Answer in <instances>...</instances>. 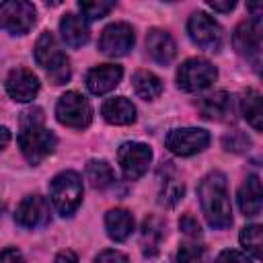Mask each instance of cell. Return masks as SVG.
<instances>
[{
  "label": "cell",
  "mask_w": 263,
  "mask_h": 263,
  "mask_svg": "<svg viewBox=\"0 0 263 263\" xmlns=\"http://www.w3.org/2000/svg\"><path fill=\"white\" fill-rule=\"evenodd\" d=\"M16 140L29 164H39L55 150L58 144V138L43 125V111L39 107H31L21 113V132Z\"/></svg>",
  "instance_id": "cell-1"
},
{
  "label": "cell",
  "mask_w": 263,
  "mask_h": 263,
  "mask_svg": "<svg viewBox=\"0 0 263 263\" xmlns=\"http://www.w3.org/2000/svg\"><path fill=\"white\" fill-rule=\"evenodd\" d=\"M199 203L208 224L216 230H224L232 224V205L228 195L226 177L220 171H214L203 177L199 183Z\"/></svg>",
  "instance_id": "cell-2"
},
{
  "label": "cell",
  "mask_w": 263,
  "mask_h": 263,
  "mask_svg": "<svg viewBox=\"0 0 263 263\" xmlns=\"http://www.w3.org/2000/svg\"><path fill=\"white\" fill-rule=\"evenodd\" d=\"M33 53L35 62L47 72L53 84H64L70 80V60L66 58V53L62 51V47L58 45L55 37L49 31H43L39 35Z\"/></svg>",
  "instance_id": "cell-3"
},
{
  "label": "cell",
  "mask_w": 263,
  "mask_h": 263,
  "mask_svg": "<svg viewBox=\"0 0 263 263\" xmlns=\"http://www.w3.org/2000/svg\"><path fill=\"white\" fill-rule=\"evenodd\" d=\"M49 197L60 216H72L82 201V179L74 171H64L53 177L49 185Z\"/></svg>",
  "instance_id": "cell-4"
},
{
  "label": "cell",
  "mask_w": 263,
  "mask_h": 263,
  "mask_svg": "<svg viewBox=\"0 0 263 263\" xmlns=\"http://www.w3.org/2000/svg\"><path fill=\"white\" fill-rule=\"evenodd\" d=\"M218 78V70L203 58H189L177 70V84L185 92H199Z\"/></svg>",
  "instance_id": "cell-5"
},
{
  "label": "cell",
  "mask_w": 263,
  "mask_h": 263,
  "mask_svg": "<svg viewBox=\"0 0 263 263\" xmlns=\"http://www.w3.org/2000/svg\"><path fill=\"white\" fill-rule=\"evenodd\" d=\"M55 117L60 123L74 127V129H82L90 123L92 119V109L90 103L80 95V92H66L60 97L58 105H55Z\"/></svg>",
  "instance_id": "cell-6"
},
{
  "label": "cell",
  "mask_w": 263,
  "mask_h": 263,
  "mask_svg": "<svg viewBox=\"0 0 263 263\" xmlns=\"http://www.w3.org/2000/svg\"><path fill=\"white\" fill-rule=\"evenodd\" d=\"M37 10L31 2L8 0L0 4V27L12 35H25L35 25Z\"/></svg>",
  "instance_id": "cell-7"
},
{
  "label": "cell",
  "mask_w": 263,
  "mask_h": 263,
  "mask_svg": "<svg viewBox=\"0 0 263 263\" xmlns=\"http://www.w3.org/2000/svg\"><path fill=\"white\" fill-rule=\"evenodd\" d=\"M187 31H189V37L195 45H199L201 49L205 51H218L220 45H222V29L220 25L205 12L197 10L189 16V23H187Z\"/></svg>",
  "instance_id": "cell-8"
},
{
  "label": "cell",
  "mask_w": 263,
  "mask_h": 263,
  "mask_svg": "<svg viewBox=\"0 0 263 263\" xmlns=\"http://www.w3.org/2000/svg\"><path fill=\"white\" fill-rule=\"evenodd\" d=\"M117 160L123 177L127 181H136L148 171V164L152 160V150L142 142H125L117 150Z\"/></svg>",
  "instance_id": "cell-9"
},
{
  "label": "cell",
  "mask_w": 263,
  "mask_h": 263,
  "mask_svg": "<svg viewBox=\"0 0 263 263\" xmlns=\"http://www.w3.org/2000/svg\"><path fill=\"white\" fill-rule=\"evenodd\" d=\"M164 144L177 156H191L208 148L210 134L201 127H179V129L168 132Z\"/></svg>",
  "instance_id": "cell-10"
},
{
  "label": "cell",
  "mask_w": 263,
  "mask_h": 263,
  "mask_svg": "<svg viewBox=\"0 0 263 263\" xmlns=\"http://www.w3.org/2000/svg\"><path fill=\"white\" fill-rule=\"evenodd\" d=\"M134 29L127 23H111L109 27L103 29L101 39H99V49L105 55L111 58H119L125 55L132 47H134Z\"/></svg>",
  "instance_id": "cell-11"
},
{
  "label": "cell",
  "mask_w": 263,
  "mask_h": 263,
  "mask_svg": "<svg viewBox=\"0 0 263 263\" xmlns=\"http://www.w3.org/2000/svg\"><path fill=\"white\" fill-rule=\"evenodd\" d=\"M232 43H234V49L242 58L253 60L257 68L259 53H261V18H251L240 23L232 35Z\"/></svg>",
  "instance_id": "cell-12"
},
{
  "label": "cell",
  "mask_w": 263,
  "mask_h": 263,
  "mask_svg": "<svg viewBox=\"0 0 263 263\" xmlns=\"http://www.w3.org/2000/svg\"><path fill=\"white\" fill-rule=\"evenodd\" d=\"M14 220L23 228H39V226L47 224V220H49V203H47V199L41 197V195L25 197L18 203L16 212H14Z\"/></svg>",
  "instance_id": "cell-13"
},
{
  "label": "cell",
  "mask_w": 263,
  "mask_h": 263,
  "mask_svg": "<svg viewBox=\"0 0 263 263\" xmlns=\"http://www.w3.org/2000/svg\"><path fill=\"white\" fill-rule=\"evenodd\" d=\"M6 90L14 101L29 103L39 92V78L27 68H16L6 78Z\"/></svg>",
  "instance_id": "cell-14"
},
{
  "label": "cell",
  "mask_w": 263,
  "mask_h": 263,
  "mask_svg": "<svg viewBox=\"0 0 263 263\" xmlns=\"http://www.w3.org/2000/svg\"><path fill=\"white\" fill-rule=\"evenodd\" d=\"M123 76V70L121 66L117 64H101L97 68H92L88 74H86V86L92 95H105L109 90H113L119 80Z\"/></svg>",
  "instance_id": "cell-15"
},
{
  "label": "cell",
  "mask_w": 263,
  "mask_h": 263,
  "mask_svg": "<svg viewBox=\"0 0 263 263\" xmlns=\"http://www.w3.org/2000/svg\"><path fill=\"white\" fill-rule=\"evenodd\" d=\"M146 49L152 55V60L162 64V66L171 64L175 53H177V45H175L173 37L162 29H152L146 35Z\"/></svg>",
  "instance_id": "cell-16"
},
{
  "label": "cell",
  "mask_w": 263,
  "mask_h": 263,
  "mask_svg": "<svg viewBox=\"0 0 263 263\" xmlns=\"http://www.w3.org/2000/svg\"><path fill=\"white\" fill-rule=\"evenodd\" d=\"M101 115L107 123L129 125V123L136 121V107L125 97H113V99H107L101 105Z\"/></svg>",
  "instance_id": "cell-17"
},
{
  "label": "cell",
  "mask_w": 263,
  "mask_h": 263,
  "mask_svg": "<svg viewBox=\"0 0 263 263\" xmlns=\"http://www.w3.org/2000/svg\"><path fill=\"white\" fill-rule=\"evenodd\" d=\"M60 33H62V39L66 41V45H70V47H82L90 37L84 16H78L74 12L64 14V18L60 21Z\"/></svg>",
  "instance_id": "cell-18"
},
{
  "label": "cell",
  "mask_w": 263,
  "mask_h": 263,
  "mask_svg": "<svg viewBox=\"0 0 263 263\" xmlns=\"http://www.w3.org/2000/svg\"><path fill=\"white\" fill-rule=\"evenodd\" d=\"M238 208L249 218L261 214V181L257 175L247 177V181L238 189Z\"/></svg>",
  "instance_id": "cell-19"
},
{
  "label": "cell",
  "mask_w": 263,
  "mask_h": 263,
  "mask_svg": "<svg viewBox=\"0 0 263 263\" xmlns=\"http://www.w3.org/2000/svg\"><path fill=\"white\" fill-rule=\"evenodd\" d=\"M197 107H199V113L205 119L222 121V119H226L232 113V99H230L228 92L218 90V92H212V95L203 97Z\"/></svg>",
  "instance_id": "cell-20"
},
{
  "label": "cell",
  "mask_w": 263,
  "mask_h": 263,
  "mask_svg": "<svg viewBox=\"0 0 263 263\" xmlns=\"http://www.w3.org/2000/svg\"><path fill=\"white\" fill-rule=\"evenodd\" d=\"M105 228H107V234L115 242H121L134 230V216L127 210H123V208L109 210L107 216H105Z\"/></svg>",
  "instance_id": "cell-21"
},
{
  "label": "cell",
  "mask_w": 263,
  "mask_h": 263,
  "mask_svg": "<svg viewBox=\"0 0 263 263\" xmlns=\"http://www.w3.org/2000/svg\"><path fill=\"white\" fill-rule=\"evenodd\" d=\"M164 236V222L156 216H148L142 224V232H140V245H142V253L146 257H154L158 253L160 240Z\"/></svg>",
  "instance_id": "cell-22"
},
{
  "label": "cell",
  "mask_w": 263,
  "mask_h": 263,
  "mask_svg": "<svg viewBox=\"0 0 263 263\" xmlns=\"http://www.w3.org/2000/svg\"><path fill=\"white\" fill-rule=\"evenodd\" d=\"M132 82H134L136 95L140 99H144V101H152V99H156L162 92V80L156 74L148 72V70H138L134 74Z\"/></svg>",
  "instance_id": "cell-23"
},
{
  "label": "cell",
  "mask_w": 263,
  "mask_h": 263,
  "mask_svg": "<svg viewBox=\"0 0 263 263\" xmlns=\"http://www.w3.org/2000/svg\"><path fill=\"white\" fill-rule=\"evenodd\" d=\"M240 109H242V115L245 119L257 129L261 132V117H263V109H261V95L253 88L245 90L242 92V99H240Z\"/></svg>",
  "instance_id": "cell-24"
},
{
  "label": "cell",
  "mask_w": 263,
  "mask_h": 263,
  "mask_svg": "<svg viewBox=\"0 0 263 263\" xmlns=\"http://www.w3.org/2000/svg\"><path fill=\"white\" fill-rule=\"evenodd\" d=\"M86 179L95 189H105L113 183V168L105 160H90L86 164Z\"/></svg>",
  "instance_id": "cell-25"
},
{
  "label": "cell",
  "mask_w": 263,
  "mask_h": 263,
  "mask_svg": "<svg viewBox=\"0 0 263 263\" xmlns=\"http://www.w3.org/2000/svg\"><path fill=\"white\" fill-rule=\"evenodd\" d=\"M240 245L253 259H261V226L251 224L240 230Z\"/></svg>",
  "instance_id": "cell-26"
},
{
  "label": "cell",
  "mask_w": 263,
  "mask_h": 263,
  "mask_svg": "<svg viewBox=\"0 0 263 263\" xmlns=\"http://www.w3.org/2000/svg\"><path fill=\"white\" fill-rule=\"evenodd\" d=\"M78 8H80V12L86 16V18H90V21H97V18H103L105 14H109L113 8H115V2H107V0H80L78 2Z\"/></svg>",
  "instance_id": "cell-27"
},
{
  "label": "cell",
  "mask_w": 263,
  "mask_h": 263,
  "mask_svg": "<svg viewBox=\"0 0 263 263\" xmlns=\"http://www.w3.org/2000/svg\"><path fill=\"white\" fill-rule=\"evenodd\" d=\"M183 193H185L183 183H179L177 179L168 177L164 181V185H162V191H160V203L166 205V208H173V205L179 203V199L183 197Z\"/></svg>",
  "instance_id": "cell-28"
},
{
  "label": "cell",
  "mask_w": 263,
  "mask_h": 263,
  "mask_svg": "<svg viewBox=\"0 0 263 263\" xmlns=\"http://www.w3.org/2000/svg\"><path fill=\"white\" fill-rule=\"evenodd\" d=\"M177 259H179V263H203L205 251H203L201 245L189 240V242H183V245L179 247Z\"/></svg>",
  "instance_id": "cell-29"
},
{
  "label": "cell",
  "mask_w": 263,
  "mask_h": 263,
  "mask_svg": "<svg viewBox=\"0 0 263 263\" xmlns=\"http://www.w3.org/2000/svg\"><path fill=\"white\" fill-rule=\"evenodd\" d=\"M222 142H224V148H226V150H232V152H242L245 148L251 146V140H249L242 132H238V129L226 134Z\"/></svg>",
  "instance_id": "cell-30"
},
{
  "label": "cell",
  "mask_w": 263,
  "mask_h": 263,
  "mask_svg": "<svg viewBox=\"0 0 263 263\" xmlns=\"http://www.w3.org/2000/svg\"><path fill=\"white\" fill-rule=\"evenodd\" d=\"M179 226H181V230H183L187 236H191V238H199V236H201L199 222H197L191 214H185V216L179 220Z\"/></svg>",
  "instance_id": "cell-31"
},
{
  "label": "cell",
  "mask_w": 263,
  "mask_h": 263,
  "mask_svg": "<svg viewBox=\"0 0 263 263\" xmlns=\"http://www.w3.org/2000/svg\"><path fill=\"white\" fill-rule=\"evenodd\" d=\"M214 263H251V259L240 253V251H232V249H226L218 255V259Z\"/></svg>",
  "instance_id": "cell-32"
},
{
  "label": "cell",
  "mask_w": 263,
  "mask_h": 263,
  "mask_svg": "<svg viewBox=\"0 0 263 263\" xmlns=\"http://www.w3.org/2000/svg\"><path fill=\"white\" fill-rule=\"evenodd\" d=\"M95 263H129V259L123 253H119V251L107 249V251H103V253L97 255Z\"/></svg>",
  "instance_id": "cell-33"
},
{
  "label": "cell",
  "mask_w": 263,
  "mask_h": 263,
  "mask_svg": "<svg viewBox=\"0 0 263 263\" xmlns=\"http://www.w3.org/2000/svg\"><path fill=\"white\" fill-rule=\"evenodd\" d=\"M0 263H25V259H23L21 251L10 247V249H4L0 253Z\"/></svg>",
  "instance_id": "cell-34"
},
{
  "label": "cell",
  "mask_w": 263,
  "mask_h": 263,
  "mask_svg": "<svg viewBox=\"0 0 263 263\" xmlns=\"http://www.w3.org/2000/svg\"><path fill=\"white\" fill-rule=\"evenodd\" d=\"M208 6H210V8H214V10H218V12H228V10H232V8H234V2H232V0H226V2L210 0V2H208Z\"/></svg>",
  "instance_id": "cell-35"
},
{
  "label": "cell",
  "mask_w": 263,
  "mask_h": 263,
  "mask_svg": "<svg viewBox=\"0 0 263 263\" xmlns=\"http://www.w3.org/2000/svg\"><path fill=\"white\" fill-rule=\"evenodd\" d=\"M55 263H78V257H76V253H74V251L66 249V251L58 253V257H55Z\"/></svg>",
  "instance_id": "cell-36"
},
{
  "label": "cell",
  "mask_w": 263,
  "mask_h": 263,
  "mask_svg": "<svg viewBox=\"0 0 263 263\" xmlns=\"http://www.w3.org/2000/svg\"><path fill=\"white\" fill-rule=\"evenodd\" d=\"M8 142H10V132H8V127L0 125V150H2Z\"/></svg>",
  "instance_id": "cell-37"
},
{
  "label": "cell",
  "mask_w": 263,
  "mask_h": 263,
  "mask_svg": "<svg viewBox=\"0 0 263 263\" xmlns=\"http://www.w3.org/2000/svg\"><path fill=\"white\" fill-rule=\"evenodd\" d=\"M2 210H4V205H2V201H0V216H2Z\"/></svg>",
  "instance_id": "cell-38"
}]
</instances>
